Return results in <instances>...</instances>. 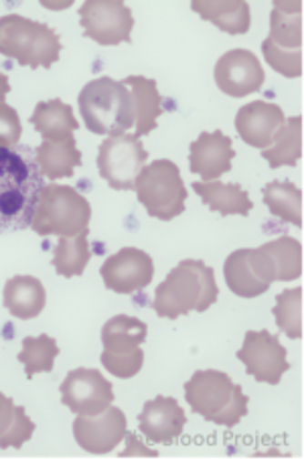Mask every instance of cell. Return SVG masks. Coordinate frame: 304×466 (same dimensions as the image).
Returning a JSON list of instances; mask_svg holds the SVG:
<instances>
[{
  "mask_svg": "<svg viewBox=\"0 0 304 466\" xmlns=\"http://www.w3.org/2000/svg\"><path fill=\"white\" fill-rule=\"evenodd\" d=\"M45 302H47V292L39 278L15 276L5 286V309L15 319H37L45 309Z\"/></svg>",
  "mask_w": 304,
  "mask_h": 466,
  "instance_id": "44dd1931",
  "label": "cell"
},
{
  "mask_svg": "<svg viewBox=\"0 0 304 466\" xmlns=\"http://www.w3.org/2000/svg\"><path fill=\"white\" fill-rule=\"evenodd\" d=\"M218 297L213 268L201 259H183L157 289L152 309L160 319H178L191 312H205L218 302Z\"/></svg>",
  "mask_w": 304,
  "mask_h": 466,
  "instance_id": "7a4b0ae2",
  "label": "cell"
},
{
  "mask_svg": "<svg viewBox=\"0 0 304 466\" xmlns=\"http://www.w3.org/2000/svg\"><path fill=\"white\" fill-rule=\"evenodd\" d=\"M124 438H127L128 446H127V451L120 452L122 459H127V456H138V454H140V456H158L157 451H150V448L142 446L140 441L137 438V434H132V432L128 434V432H127V436H124Z\"/></svg>",
  "mask_w": 304,
  "mask_h": 466,
  "instance_id": "74e56055",
  "label": "cell"
},
{
  "mask_svg": "<svg viewBox=\"0 0 304 466\" xmlns=\"http://www.w3.org/2000/svg\"><path fill=\"white\" fill-rule=\"evenodd\" d=\"M86 128L102 137H120L137 122V107L130 89L104 76L82 87L77 97Z\"/></svg>",
  "mask_w": 304,
  "mask_h": 466,
  "instance_id": "3957f363",
  "label": "cell"
},
{
  "mask_svg": "<svg viewBox=\"0 0 304 466\" xmlns=\"http://www.w3.org/2000/svg\"><path fill=\"white\" fill-rule=\"evenodd\" d=\"M185 398L195 414L218 426L234 428L248 414L244 390L223 371H195L185 383Z\"/></svg>",
  "mask_w": 304,
  "mask_h": 466,
  "instance_id": "277c9868",
  "label": "cell"
},
{
  "mask_svg": "<svg viewBox=\"0 0 304 466\" xmlns=\"http://www.w3.org/2000/svg\"><path fill=\"white\" fill-rule=\"evenodd\" d=\"M148 327L137 317L118 315L106 322L102 329L104 351L110 353H128L140 347L147 340Z\"/></svg>",
  "mask_w": 304,
  "mask_h": 466,
  "instance_id": "484cf974",
  "label": "cell"
},
{
  "mask_svg": "<svg viewBox=\"0 0 304 466\" xmlns=\"http://www.w3.org/2000/svg\"><path fill=\"white\" fill-rule=\"evenodd\" d=\"M142 363H145V351L140 347L132 349L128 353H102V365L106 371H110L118 380H130L142 370Z\"/></svg>",
  "mask_w": 304,
  "mask_h": 466,
  "instance_id": "d6a6232c",
  "label": "cell"
},
{
  "mask_svg": "<svg viewBox=\"0 0 304 466\" xmlns=\"http://www.w3.org/2000/svg\"><path fill=\"white\" fill-rule=\"evenodd\" d=\"M130 89L134 107H137V137H148L157 128V122L163 114V100H160L157 82L145 76H128L122 82Z\"/></svg>",
  "mask_w": 304,
  "mask_h": 466,
  "instance_id": "7402d4cb",
  "label": "cell"
},
{
  "mask_svg": "<svg viewBox=\"0 0 304 466\" xmlns=\"http://www.w3.org/2000/svg\"><path fill=\"white\" fill-rule=\"evenodd\" d=\"M134 191L150 218L171 221L185 211L187 189L181 170L173 160L160 158L142 168L134 183Z\"/></svg>",
  "mask_w": 304,
  "mask_h": 466,
  "instance_id": "52a82bcc",
  "label": "cell"
},
{
  "mask_svg": "<svg viewBox=\"0 0 304 466\" xmlns=\"http://www.w3.org/2000/svg\"><path fill=\"white\" fill-rule=\"evenodd\" d=\"M191 8L203 21L216 25L228 35H244L252 23L246 0H193Z\"/></svg>",
  "mask_w": 304,
  "mask_h": 466,
  "instance_id": "d6986e66",
  "label": "cell"
},
{
  "mask_svg": "<svg viewBox=\"0 0 304 466\" xmlns=\"http://www.w3.org/2000/svg\"><path fill=\"white\" fill-rule=\"evenodd\" d=\"M238 360L246 365L248 375L260 383L279 385L282 375L290 370L280 339L268 330H248Z\"/></svg>",
  "mask_w": 304,
  "mask_h": 466,
  "instance_id": "7c38bea8",
  "label": "cell"
},
{
  "mask_svg": "<svg viewBox=\"0 0 304 466\" xmlns=\"http://www.w3.org/2000/svg\"><path fill=\"white\" fill-rule=\"evenodd\" d=\"M236 157L231 138L221 130L201 132L189 148L191 173L199 175L203 183L218 181V178L231 170V160Z\"/></svg>",
  "mask_w": 304,
  "mask_h": 466,
  "instance_id": "e0dca14e",
  "label": "cell"
},
{
  "mask_svg": "<svg viewBox=\"0 0 304 466\" xmlns=\"http://www.w3.org/2000/svg\"><path fill=\"white\" fill-rule=\"evenodd\" d=\"M35 160H37L41 175L49 181L66 178L82 167V152L76 147V138L69 137L64 140H43L35 148Z\"/></svg>",
  "mask_w": 304,
  "mask_h": 466,
  "instance_id": "ffe728a7",
  "label": "cell"
},
{
  "mask_svg": "<svg viewBox=\"0 0 304 466\" xmlns=\"http://www.w3.org/2000/svg\"><path fill=\"white\" fill-rule=\"evenodd\" d=\"M264 203L274 218L300 228L302 226V191L290 181H272L264 187Z\"/></svg>",
  "mask_w": 304,
  "mask_h": 466,
  "instance_id": "83f0119b",
  "label": "cell"
},
{
  "mask_svg": "<svg viewBox=\"0 0 304 466\" xmlns=\"http://www.w3.org/2000/svg\"><path fill=\"white\" fill-rule=\"evenodd\" d=\"M31 124L41 134L43 140H64L74 137V132L79 128L71 106L61 102L59 97L49 102H39L31 116Z\"/></svg>",
  "mask_w": 304,
  "mask_h": 466,
  "instance_id": "cb8c5ba5",
  "label": "cell"
},
{
  "mask_svg": "<svg viewBox=\"0 0 304 466\" xmlns=\"http://www.w3.org/2000/svg\"><path fill=\"white\" fill-rule=\"evenodd\" d=\"M147 158L148 152L137 134H120L108 137L100 145L97 168L114 191H132Z\"/></svg>",
  "mask_w": 304,
  "mask_h": 466,
  "instance_id": "ba28073f",
  "label": "cell"
},
{
  "mask_svg": "<svg viewBox=\"0 0 304 466\" xmlns=\"http://www.w3.org/2000/svg\"><path fill=\"white\" fill-rule=\"evenodd\" d=\"M228 289L239 299H256L276 282L270 256L264 248H244L229 254L223 266Z\"/></svg>",
  "mask_w": 304,
  "mask_h": 466,
  "instance_id": "30bf717a",
  "label": "cell"
},
{
  "mask_svg": "<svg viewBox=\"0 0 304 466\" xmlns=\"http://www.w3.org/2000/svg\"><path fill=\"white\" fill-rule=\"evenodd\" d=\"M43 187L45 177L31 147H0V236L31 228Z\"/></svg>",
  "mask_w": 304,
  "mask_h": 466,
  "instance_id": "6da1fadb",
  "label": "cell"
},
{
  "mask_svg": "<svg viewBox=\"0 0 304 466\" xmlns=\"http://www.w3.org/2000/svg\"><path fill=\"white\" fill-rule=\"evenodd\" d=\"M140 432L155 444H173L183 434L187 416L175 398L157 396L138 414Z\"/></svg>",
  "mask_w": 304,
  "mask_h": 466,
  "instance_id": "ac0fdd59",
  "label": "cell"
},
{
  "mask_svg": "<svg viewBox=\"0 0 304 466\" xmlns=\"http://www.w3.org/2000/svg\"><path fill=\"white\" fill-rule=\"evenodd\" d=\"M276 327L289 339L302 337V289H289L279 294L274 307Z\"/></svg>",
  "mask_w": 304,
  "mask_h": 466,
  "instance_id": "1f68e13d",
  "label": "cell"
},
{
  "mask_svg": "<svg viewBox=\"0 0 304 466\" xmlns=\"http://www.w3.org/2000/svg\"><path fill=\"white\" fill-rule=\"evenodd\" d=\"M266 254L270 256L276 280L279 282H290L297 280L302 274V246L299 239L290 236H282L279 239L268 241L262 246Z\"/></svg>",
  "mask_w": 304,
  "mask_h": 466,
  "instance_id": "f546056e",
  "label": "cell"
},
{
  "mask_svg": "<svg viewBox=\"0 0 304 466\" xmlns=\"http://www.w3.org/2000/svg\"><path fill=\"white\" fill-rule=\"evenodd\" d=\"M264 67L249 49H231L216 66V84L226 96L246 97L264 86Z\"/></svg>",
  "mask_w": 304,
  "mask_h": 466,
  "instance_id": "5bb4252c",
  "label": "cell"
},
{
  "mask_svg": "<svg viewBox=\"0 0 304 466\" xmlns=\"http://www.w3.org/2000/svg\"><path fill=\"white\" fill-rule=\"evenodd\" d=\"M61 401L76 416H97L114 403V388L97 370L79 367L69 371L61 383Z\"/></svg>",
  "mask_w": 304,
  "mask_h": 466,
  "instance_id": "8fae6325",
  "label": "cell"
},
{
  "mask_svg": "<svg viewBox=\"0 0 304 466\" xmlns=\"http://www.w3.org/2000/svg\"><path fill=\"white\" fill-rule=\"evenodd\" d=\"M33 432H35V422L26 416L23 406H16L13 426L8 428V432L3 438H0V451H8V448H16V451H19L23 444L31 441Z\"/></svg>",
  "mask_w": 304,
  "mask_h": 466,
  "instance_id": "e575fe53",
  "label": "cell"
},
{
  "mask_svg": "<svg viewBox=\"0 0 304 466\" xmlns=\"http://www.w3.org/2000/svg\"><path fill=\"white\" fill-rule=\"evenodd\" d=\"M262 157L270 168L294 167L302 157V118L294 116L284 122V127L274 137V142L264 148Z\"/></svg>",
  "mask_w": 304,
  "mask_h": 466,
  "instance_id": "4316f807",
  "label": "cell"
},
{
  "mask_svg": "<svg viewBox=\"0 0 304 466\" xmlns=\"http://www.w3.org/2000/svg\"><path fill=\"white\" fill-rule=\"evenodd\" d=\"M262 53L272 69L279 71L284 77H300L302 76V51H286L276 47L270 41L262 43Z\"/></svg>",
  "mask_w": 304,
  "mask_h": 466,
  "instance_id": "836d02e7",
  "label": "cell"
},
{
  "mask_svg": "<svg viewBox=\"0 0 304 466\" xmlns=\"http://www.w3.org/2000/svg\"><path fill=\"white\" fill-rule=\"evenodd\" d=\"M284 122L286 116L279 104L252 102L238 110L236 130L246 145L264 150L272 145Z\"/></svg>",
  "mask_w": 304,
  "mask_h": 466,
  "instance_id": "2e32d148",
  "label": "cell"
},
{
  "mask_svg": "<svg viewBox=\"0 0 304 466\" xmlns=\"http://www.w3.org/2000/svg\"><path fill=\"white\" fill-rule=\"evenodd\" d=\"M87 233H77L74 238H59L56 249H53V268L56 272L64 278L82 276L86 272V266L92 258L87 244Z\"/></svg>",
  "mask_w": 304,
  "mask_h": 466,
  "instance_id": "f1b7e54d",
  "label": "cell"
},
{
  "mask_svg": "<svg viewBox=\"0 0 304 466\" xmlns=\"http://www.w3.org/2000/svg\"><path fill=\"white\" fill-rule=\"evenodd\" d=\"M195 193L201 197V201L208 205L211 211H216L223 218L228 215H249L254 209V203L249 195L241 189L238 183H221V181H208L195 183Z\"/></svg>",
  "mask_w": 304,
  "mask_h": 466,
  "instance_id": "603a6c76",
  "label": "cell"
},
{
  "mask_svg": "<svg viewBox=\"0 0 304 466\" xmlns=\"http://www.w3.org/2000/svg\"><path fill=\"white\" fill-rule=\"evenodd\" d=\"M59 35L49 25L21 15L0 16V56L16 59L23 67L49 69L61 57Z\"/></svg>",
  "mask_w": 304,
  "mask_h": 466,
  "instance_id": "5b68a950",
  "label": "cell"
},
{
  "mask_svg": "<svg viewBox=\"0 0 304 466\" xmlns=\"http://www.w3.org/2000/svg\"><path fill=\"white\" fill-rule=\"evenodd\" d=\"M76 442L89 454H108L127 436V416L116 406L97 416H77L74 422Z\"/></svg>",
  "mask_w": 304,
  "mask_h": 466,
  "instance_id": "9a60e30c",
  "label": "cell"
},
{
  "mask_svg": "<svg viewBox=\"0 0 304 466\" xmlns=\"http://www.w3.org/2000/svg\"><path fill=\"white\" fill-rule=\"evenodd\" d=\"M302 3H274L268 41L286 51L302 47Z\"/></svg>",
  "mask_w": 304,
  "mask_h": 466,
  "instance_id": "d4e9b609",
  "label": "cell"
},
{
  "mask_svg": "<svg viewBox=\"0 0 304 466\" xmlns=\"http://www.w3.org/2000/svg\"><path fill=\"white\" fill-rule=\"evenodd\" d=\"M92 219L89 201L74 187L45 185L33 211L31 229L41 238H74L87 231Z\"/></svg>",
  "mask_w": 304,
  "mask_h": 466,
  "instance_id": "8992f818",
  "label": "cell"
},
{
  "mask_svg": "<svg viewBox=\"0 0 304 466\" xmlns=\"http://www.w3.org/2000/svg\"><path fill=\"white\" fill-rule=\"evenodd\" d=\"M84 35L97 45H120L132 41L134 16L122 0H87L79 6Z\"/></svg>",
  "mask_w": 304,
  "mask_h": 466,
  "instance_id": "9c48e42d",
  "label": "cell"
},
{
  "mask_svg": "<svg viewBox=\"0 0 304 466\" xmlns=\"http://www.w3.org/2000/svg\"><path fill=\"white\" fill-rule=\"evenodd\" d=\"M59 355L57 340L49 335L23 339V351L19 353V363L25 365L26 380H33L37 373H51Z\"/></svg>",
  "mask_w": 304,
  "mask_h": 466,
  "instance_id": "4dcf8cb0",
  "label": "cell"
},
{
  "mask_svg": "<svg viewBox=\"0 0 304 466\" xmlns=\"http://www.w3.org/2000/svg\"><path fill=\"white\" fill-rule=\"evenodd\" d=\"M106 289L116 294H134L145 290L155 276V262L138 248H122L102 266Z\"/></svg>",
  "mask_w": 304,
  "mask_h": 466,
  "instance_id": "4fadbf2b",
  "label": "cell"
},
{
  "mask_svg": "<svg viewBox=\"0 0 304 466\" xmlns=\"http://www.w3.org/2000/svg\"><path fill=\"white\" fill-rule=\"evenodd\" d=\"M15 401L0 391V438H3L15 420Z\"/></svg>",
  "mask_w": 304,
  "mask_h": 466,
  "instance_id": "8d00e7d4",
  "label": "cell"
},
{
  "mask_svg": "<svg viewBox=\"0 0 304 466\" xmlns=\"http://www.w3.org/2000/svg\"><path fill=\"white\" fill-rule=\"evenodd\" d=\"M8 92H11V82H8V77L5 74H0V104H5V97Z\"/></svg>",
  "mask_w": 304,
  "mask_h": 466,
  "instance_id": "f35d334b",
  "label": "cell"
},
{
  "mask_svg": "<svg viewBox=\"0 0 304 466\" xmlns=\"http://www.w3.org/2000/svg\"><path fill=\"white\" fill-rule=\"evenodd\" d=\"M23 127L19 112L13 106L0 104V147H16L21 140Z\"/></svg>",
  "mask_w": 304,
  "mask_h": 466,
  "instance_id": "d590c367",
  "label": "cell"
}]
</instances>
